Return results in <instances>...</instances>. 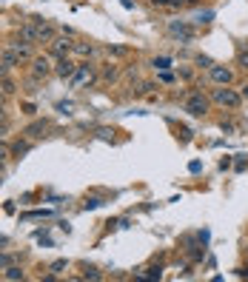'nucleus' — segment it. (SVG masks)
Listing matches in <instances>:
<instances>
[{
  "mask_svg": "<svg viewBox=\"0 0 248 282\" xmlns=\"http://www.w3.org/2000/svg\"><path fill=\"white\" fill-rule=\"evenodd\" d=\"M103 200L100 197H86V203H83V211H94V208H100Z\"/></svg>",
  "mask_w": 248,
  "mask_h": 282,
  "instance_id": "a211bd4d",
  "label": "nucleus"
},
{
  "mask_svg": "<svg viewBox=\"0 0 248 282\" xmlns=\"http://www.w3.org/2000/svg\"><path fill=\"white\" fill-rule=\"evenodd\" d=\"M208 77H211V83H217V86H231L234 83V71L228 66H211L208 68Z\"/></svg>",
  "mask_w": 248,
  "mask_h": 282,
  "instance_id": "39448f33",
  "label": "nucleus"
},
{
  "mask_svg": "<svg viewBox=\"0 0 248 282\" xmlns=\"http://www.w3.org/2000/svg\"><path fill=\"white\" fill-rule=\"evenodd\" d=\"M11 49H14V52H17V55H20V60H32V46L29 43H23V40H17V43H9Z\"/></svg>",
  "mask_w": 248,
  "mask_h": 282,
  "instance_id": "ddd939ff",
  "label": "nucleus"
},
{
  "mask_svg": "<svg viewBox=\"0 0 248 282\" xmlns=\"http://www.w3.org/2000/svg\"><path fill=\"white\" fill-rule=\"evenodd\" d=\"M117 77V66H114V63H109V66L103 68V80H114Z\"/></svg>",
  "mask_w": 248,
  "mask_h": 282,
  "instance_id": "4be33fe9",
  "label": "nucleus"
},
{
  "mask_svg": "<svg viewBox=\"0 0 248 282\" xmlns=\"http://www.w3.org/2000/svg\"><path fill=\"white\" fill-rule=\"evenodd\" d=\"M103 274L97 271V268H86V274H83V280H100Z\"/></svg>",
  "mask_w": 248,
  "mask_h": 282,
  "instance_id": "393cba45",
  "label": "nucleus"
},
{
  "mask_svg": "<svg viewBox=\"0 0 248 282\" xmlns=\"http://www.w3.org/2000/svg\"><path fill=\"white\" fill-rule=\"evenodd\" d=\"M194 20H197V23H211V20H214V11H211V9L197 11V14H194Z\"/></svg>",
  "mask_w": 248,
  "mask_h": 282,
  "instance_id": "aec40b11",
  "label": "nucleus"
},
{
  "mask_svg": "<svg viewBox=\"0 0 248 282\" xmlns=\"http://www.w3.org/2000/svg\"><path fill=\"white\" fill-rule=\"evenodd\" d=\"M211 100L217 103V106H223V109H228V112H234V109H240V103H243V97H240L237 89H228V86H220V89H211Z\"/></svg>",
  "mask_w": 248,
  "mask_h": 282,
  "instance_id": "f03ea898",
  "label": "nucleus"
},
{
  "mask_svg": "<svg viewBox=\"0 0 248 282\" xmlns=\"http://www.w3.org/2000/svg\"><path fill=\"white\" fill-rule=\"evenodd\" d=\"M97 134H100L103 140H112V131H109V128H100V131H97Z\"/></svg>",
  "mask_w": 248,
  "mask_h": 282,
  "instance_id": "2f4dec72",
  "label": "nucleus"
},
{
  "mask_svg": "<svg viewBox=\"0 0 248 282\" xmlns=\"http://www.w3.org/2000/svg\"><path fill=\"white\" fill-rule=\"evenodd\" d=\"M240 97H243V100H248V83H243V86H240Z\"/></svg>",
  "mask_w": 248,
  "mask_h": 282,
  "instance_id": "7c9ffc66",
  "label": "nucleus"
},
{
  "mask_svg": "<svg viewBox=\"0 0 248 282\" xmlns=\"http://www.w3.org/2000/svg\"><path fill=\"white\" fill-rule=\"evenodd\" d=\"M194 63H197L200 68H211V66H214V60H211V57H205V55H197V57H194Z\"/></svg>",
  "mask_w": 248,
  "mask_h": 282,
  "instance_id": "412c9836",
  "label": "nucleus"
},
{
  "mask_svg": "<svg viewBox=\"0 0 248 282\" xmlns=\"http://www.w3.org/2000/svg\"><path fill=\"white\" fill-rule=\"evenodd\" d=\"M154 277H163V268H160V265H151V268H146V271L143 274H137V280H154Z\"/></svg>",
  "mask_w": 248,
  "mask_h": 282,
  "instance_id": "2eb2a0df",
  "label": "nucleus"
},
{
  "mask_svg": "<svg viewBox=\"0 0 248 282\" xmlns=\"http://www.w3.org/2000/svg\"><path fill=\"white\" fill-rule=\"evenodd\" d=\"M109 55H114V57H123V55H125V49H123V46H109Z\"/></svg>",
  "mask_w": 248,
  "mask_h": 282,
  "instance_id": "bb28decb",
  "label": "nucleus"
},
{
  "mask_svg": "<svg viewBox=\"0 0 248 282\" xmlns=\"http://www.w3.org/2000/svg\"><path fill=\"white\" fill-rule=\"evenodd\" d=\"M151 68H154V71H169L171 60L169 57H154V60H151Z\"/></svg>",
  "mask_w": 248,
  "mask_h": 282,
  "instance_id": "dca6fc26",
  "label": "nucleus"
},
{
  "mask_svg": "<svg viewBox=\"0 0 248 282\" xmlns=\"http://www.w3.org/2000/svg\"><path fill=\"white\" fill-rule=\"evenodd\" d=\"M246 251H248V245H246Z\"/></svg>",
  "mask_w": 248,
  "mask_h": 282,
  "instance_id": "72a5a7b5",
  "label": "nucleus"
},
{
  "mask_svg": "<svg viewBox=\"0 0 248 282\" xmlns=\"http://www.w3.org/2000/svg\"><path fill=\"white\" fill-rule=\"evenodd\" d=\"M0 63H3L6 68H14V66H20L23 60H20V55H17V52H14L11 46H6V49L0 52Z\"/></svg>",
  "mask_w": 248,
  "mask_h": 282,
  "instance_id": "9d476101",
  "label": "nucleus"
},
{
  "mask_svg": "<svg viewBox=\"0 0 248 282\" xmlns=\"http://www.w3.org/2000/svg\"><path fill=\"white\" fill-rule=\"evenodd\" d=\"M49 46H52V55H55V60H57V57H68V55H71V49H74V43H71V34H66V32L57 34Z\"/></svg>",
  "mask_w": 248,
  "mask_h": 282,
  "instance_id": "20e7f679",
  "label": "nucleus"
},
{
  "mask_svg": "<svg viewBox=\"0 0 248 282\" xmlns=\"http://www.w3.org/2000/svg\"><path fill=\"white\" fill-rule=\"evenodd\" d=\"M66 268V260H57V262H52V271H63Z\"/></svg>",
  "mask_w": 248,
  "mask_h": 282,
  "instance_id": "cd10ccee",
  "label": "nucleus"
},
{
  "mask_svg": "<svg viewBox=\"0 0 248 282\" xmlns=\"http://www.w3.org/2000/svg\"><path fill=\"white\" fill-rule=\"evenodd\" d=\"M52 71H55V66L49 63V57H32V77L46 80Z\"/></svg>",
  "mask_w": 248,
  "mask_h": 282,
  "instance_id": "0eeeda50",
  "label": "nucleus"
},
{
  "mask_svg": "<svg viewBox=\"0 0 248 282\" xmlns=\"http://www.w3.org/2000/svg\"><path fill=\"white\" fill-rule=\"evenodd\" d=\"M151 89H157V86H154V83H140V86H137V94H148V91H151Z\"/></svg>",
  "mask_w": 248,
  "mask_h": 282,
  "instance_id": "a878e982",
  "label": "nucleus"
},
{
  "mask_svg": "<svg viewBox=\"0 0 248 282\" xmlns=\"http://www.w3.org/2000/svg\"><path fill=\"white\" fill-rule=\"evenodd\" d=\"M208 109H211V100L205 97L203 91H191V94H188V100L183 103V112L188 114V117H205Z\"/></svg>",
  "mask_w": 248,
  "mask_h": 282,
  "instance_id": "f257e3e1",
  "label": "nucleus"
},
{
  "mask_svg": "<svg viewBox=\"0 0 248 282\" xmlns=\"http://www.w3.org/2000/svg\"><path fill=\"white\" fill-rule=\"evenodd\" d=\"M160 80H163V83H171V80H174V74H171V71H160Z\"/></svg>",
  "mask_w": 248,
  "mask_h": 282,
  "instance_id": "c85d7f7f",
  "label": "nucleus"
},
{
  "mask_svg": "<svg viewBox=\"0 0 248 282\" xmlns=\"http://www.w3.org/2000/svg\"><path fill=\"white\" fill-rule=\"evenodd\" d=\"M237 66H240V68H246V71H248V49H243V52L237 55Z\"/></svg>",
  "mask_w": 248,
  "mask_h": 282,
  "instance_id": "b1692460",
  "label": "nucleus"
},
{
  "mask_svg": "<svg viewBox=\"0 0 248 282\" xmlns=\"http://www.w3.org/2000/svg\"><path fill=\"white\" fill-rule=\"evenodd\" d=\"M49 128H52L49 120H34V123H29L26 128H23V137H29V140H40V137H46Z\"/></svg>",
  "mask_w": 248,
  "mask_h": 282,
  "instance_id": "6e6552de",
  "label": "nucleus"
},
{
  "mask_svg": "<svg viewBox=\"0 0 248 282\" xmlns=\"http://www.w3.org/2000/svg\"><path fill=\"white\" fill-rule=\"evenodd\" d=\"M0 123H6V103H3V97H0Z\"/></svg>",
  "mask_w": 248,
  "mask_h": 282,
  "instance_id": "c756f323",
  "label": "nucleus"
},
{
  "mask_svg": "<svg viewBox=\"0 0 248 282\" xmlns=\"http://www.w3.org/2000/svg\"><path fill=\"white\" fill-rule=\"evenodd\" d=\"M32 146H34V140H29V137H23V140H17L14 146H11V157H26L29 151H32Z\"/></svg>",
  "mask_w": 248,
  "mask_h": 282,
  "instance_id": "9b49d317",
  "label": "nucleus"
},
{
  "mask_svg": "<svg viewBox=\"0 0 248 282\" xmlns=\"http://www.w3.org/2000/svg\"><path fill=\"white\" fill-rule=\"evenodd\" d=\"M0 91H3V94H14V91H17L14 80H9L6 74H3V77H0Z\"/></svg>",
  "mask_w": 248,
  "mask_h": 282,
  "instance_id": "f3484780",
  "label": "nucleus"
},
{
  "mask_svg": "<svg viewBox=\"0 0 248 282\" xmlns=\"http://www.w3.org/2000/svg\"><path fill=\"white\" fill-rule=\"evenodd\" d=\"M154 6H169V0H151Z\"/></svg>",
  "mask_w": 248,
  "mask_h": 282,
  "instance_id": "473e14b6",
  "label": "nucleus"
},
{
  "mask_svg": "<svg viewBox=\"0 0 248 282\" xmlns=\"http://www.w3.org/2000/svg\"><path fill=\"white\" fill-rule=\"evenodd\" d=\"M169 34L174 37V40H180V43H191L194 40V29L186 20H171L169 23Z\"/></svg>",
  "mask_w": 248,
  "mask_h": 282,
  "instance_id": "7ed1b4c3",
  "label": "nucleus"
},
{
  "mask_svg": "<svg viewBox=\"0 0 248 282\" xmlns=\"http://www.w3.org/2000/svg\"><path fill=\"white\" fill-rule=\"evenodd\" d=\"M74 71H77V63H74L71 57H57L55 74H57L60 80H71V77H74Z\"/></svg>",
  "mask_w": 248,
  "mask_h": 282,
  "instance_id": "423d86ee",
  "label": "nucleus"
},
{
  "mask_svg": "<svg viewBox=\"0 0 248 282\" xmlns=\"http://www.w3.org/2000/svg\"><path fill=\"white\" fill-rule=\"evenodd\" d=\"M91 80H94V68H91L89 63H77V71H74V77H71V86L80 89L83 83H91Z\"/></svg>",
  "mask_w": 248,
  "mask_h": 282,
  "instance_id": "1a4fd4ad",
  "label": "nucleus"
},
{
  "mask_svg": "<svg viewBox=\"0 0 248 282\" xmlns=\"http://www.w3.org/2000/svg\"><path fill=\"white\" fill-rule=\"evenodd\" d=\"M71 55H77V57H94V55H97V49H94L91 43H74Z\"/></svg>",
  "mask_w": 248,
  "mask_h": 282,
  "instance_id": "f8f14e48",
  "label": "nucleus"
},
{
  "mask_svg": "<svg viewBox=\"0 0 248 282\" xmlns=\"http://www.w3.org/2000/svg\"><path fill=\"white\" fill-rule=\"evenodd\" d=\"M11 157V146H6V143H0V166L6 163V160Z\"/></svg>",
  "mask_w": 248,
  "mask_h": 282,
  "instance_id": "5701e85b",
  "label": "nucleus"
},
{
  "mask_svg": "<svg viewBox=\"0 0 248 282\" xmlns=\"http://www.w3.org/2000/svg\"><path fill=\"white\" fill-rule=\"evenodd\" d=\"M14 262H17L14 254H3V251H0V271H3V268H9V265H14Z\"/></svg>",
  "mask_w": 248,
  "mask_h": 282,
  "instance_id": "6ab92c4d",
  "label": "nucleus"
},
{
  "mask_svg": "<svg viewBox=\"0 0 248 282\" xmlns=\"http://www.w3.org/2000/svg\"><path fill=\"white\" fill-rule=\"evenodd\" d=\"M3 277H6V280H26V274L20 271V265H17V262H14V265H9V268H3Z\"/></svg>",
  "mask_w": 248,
  "mask_h": 282,
  "instance_id": "4468645a",
  "label": "nucleus"
}]
</instances>
